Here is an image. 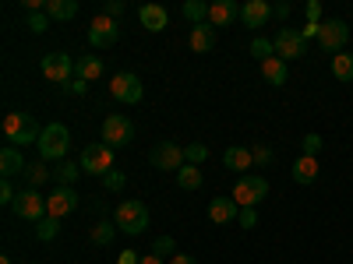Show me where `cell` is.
I'll return each instance as SVG.
<instances>
[{"label":"cell","instance_id":"cell-1","mask_svg":"<svg viewBox=\"0 0 353 264\" xmlns=\"http://www.w3.org/2000/svg\"><path fill=\"white\" fill-rule=\"evenodd\" d=\"M43 127L36 124L32 113H8L4 116V141L11 148H25V144H39Z\"/></svg>","mask_w":353,"mask_h":264},{"label":"cell","instance_id":"cell-2","mask_svg":"<svg viewBox=\"0 0 353 264\" xmlns=\"http://www.w3.org/2000/svg\"><path fill=\"white\" fill-rule=\"evenodd\" d=\"M36 148H39V159L43 162H64V155L71 148V131L64 124H46Z\"/></svg>","mask_w":353,"mask_h":264},{"label":"cell","instance_id":"cell-3","mask_svg":"<svg viewBox=\"0 0 353 264\" xmlns=\"http://www.w3.org/2000/svg\"><path fill=\"white\" fill-rule=\"evenodd\" d=\"M113 222L121 232H128V236H138V232L149 229V208H145L141 201H121L117 204V212H113Z\"/></svg>","mask_w":353,"mask_h":264},{"label":"cell","instance_id":"cell-4","mask_svg":"<svg viewBox=\"0 0 353 264\" xmlns=\"http://www.w3.org/2000/svg\"><path fill=\"white\" fill-rule=\"evenodd\" d=\"M272 46H276V56H279V60H286V64L307 56V39H304L301 28H279L276 39H272Z\"/></svg>","mask_w":353,"mask_h":264},{"label":"cell","instance_id":"cell-5","mask_svg":"<svg viewBox=\"0 0 353 264\" xmlns=\"http://www.w3.org/2000/svg\"><path fill=\"white\" fill-rule=\"evenodd\" d=\"M149 162H152V169H163V173H181L188 166L184 148L176 141H159L156 148L149 152Z\"/></svg>","mask_w":353,"mask_h":264},{"label":"cell","instance_id":"cell-6","mask_svg":"<svg viewBox=\"0 0 353 264\" xmlns=\"http://www.w3.org/2000/svg\"><path fill=\"white\" fill-rule=\"evenodd\" d=\"M113 169V148L110 144H85L81 148V173L88 176H106Z\"/></svg>","mask_w":353,"mask_h":264},{"label":"cell","instance_id":"cell-7","mask_svg":"<svg viewBox=\"0 0 353 264\" xmlns=\"http://www.w3.org/2000/svg\"><path fill=\"white\" fill-rule=\"evenodd\" d=\"M134 141V124L128 120L124 113H113L103 120V144H110V148H124V144Z\"/></svg>","mask_w":353,"mask_h":264},{"label":"cell","instance_id":"cell-8","mask_svg":"<svg viewBox=\"0 0 353 264\" xmlns=\"http://www.w3.org/2000/svg\"><path fill=\"white\" fill-rule=\"evenodd\" d=\"M265 194H269V180H265V176H254V173L241 176L237 187H233V201H237L241 208H254Z\"/></svg>","mask_w":353,"mask_h":264},{"label":"cell","instance_id":"cell-9","mask_svg":"<svg viewBox=\"0 0 353 264\" xmlns=\"http://www.w3.org/2000/svg\"><path fill=\"white\" fill-rule=\"evenodd\" d=\"M346 39H350V25L343 21V18H329V21H321V28H318V46L325 50V53H343V46H346Z\"/></svg>","mask_w":353,"mask_h":264},{"label":"cell","instance_id":"cell-10","mask_svg":"<svg viewBox=\"0 0 353 264\" xmlns=\"http://www.w3.org/2000/svg\"><path fill=\"white\" fill-rule=\"evenodd\" d=\"M11 208H14V215L25 219V222H39V219H46V197H43L39 190H21Z\"/></svg>","mask_w":353,"mask_h":264},{"label":"cell","instance_id":"cell-11","mask_svg":"<svg viewBox=\"0 0 353 264\" xmlns=\"http://www.w3.org/2000/svg\"><path fill=\"white\" fill-rule=\"evenodd\" d=\"M39 67L50 81H64V85L74 81V56H68V53H46Z\"/></svg>","mask_w":353,"mask_h":264},{"label":"cell","instance_id":"cell-12","mask_svg":"<svg viewBox=\"0 0 353 264\" xmlns=\"http://www.w3.org/2000/svg\"><path fill=\"white\" fill-rule=\"evenodd\" d=\"M78 208V190L74 187H53L50 197H46V215L53 219H64Z\"/></svg>","mask_w":353,"mask_h":264},{"label":"cell","instance_id":"cell-13","mask_svg":"<svg viewBox=\"0 0 353 264\" xmlns=\"http://www.w3.org/2000/svg\"><path fill=\"white\" fill-rule=\"evenodd\" d=\"M110 96H113L117 102H138V99H141V81H138V74H131V71L113 74Z\"/></svg>","mask_w":353,"mask_h":264},{"label":"cell","instance_id":"cell-14","mask_svg":"<svg viewBox=\"0 0 353 264\" xmlns=\"http://www.w3.org/2000/svg\"><path fill=\"white\" fill-rule=\"evenodd\" d=\"M117 21L113 18H106V14H99L92 25H88V43H92L96 50H106V46H113L117 43Z\"/></svg>","mask_w":353,"mask_h":264},{"label":"cell","instance_id":"cell-15","mask_svg":"<svg viewBox=\"0 0 353 264\" xmlns=\"http://www.w3.org/2000/svg\"><path fill=\"white\" fill-rule=\"evenodd\" d=\"M272 18V4H265V0H248V4L241 8V21L248 28H265Z\"/></svg>","mask_w":353,"mask_h":264},{"label":"cell","instance_id":"cell-16","mask_svg":"<svg viewBox=\"0 0 353 264\" xmlns=\"http://www.w3.org/2000/svg\"><path fill=\"white\" fill-rule=\"evenodd\" d=\"M237 215H241V204L233 201V197H212V201H209V219H212L216 226L237 222Z\"/></svg>","mask_w":353,"mask_h":264},{"label":"cell","instance_id":"cell-17","mask_svg":"<svg viewBox=\"0 0 353 264\" xmlns=\"http://www.w3.org/2000/svg\"><path fill=\"white\" fill-rule=\"evenodd\" d=\"M138 21H141L145 32H163V28L170 25V14H166V8H163V4H141Z\"/></svg>","mask_w":353,"mask_h":264},{"label":"cell","instance_id":"cell-18","mask_svg":"<svg viewBox=\"0 0 353 264\" xmlns=\"http://www.w3.org/2000/svg\"><path fill=\"white\" fill-rule=\"evenodd\" d=\"M241 18V8H237V0H216V4L209 8V25L212 28H226Z\"/></svg>","mask_w":353,"mask_h":264},{"label":"cell","instance_id":"cell-19","mask_svg":"<svg viewBox=\"0 0 353 264\" xmlns=\"http://www.w3.org/2000/svg\"><path fill=\"white\" fill-rule=\"evenodd\" d=\"M223 166L233 169V173H248L254 166V155H251V148H244V144H230V148L223 152Z\"/></svg>","mask_w":353,"mask_h":264},{"label":"cell","instance_id":"cell-20","mask_svg":"<svg viewBox=\"0 0 353 264\" xmlns=\"http://www.w3.org/2000/svg\"><path fill=\"white\" fill-rule=\"evenodd\" d=\"M0 173H4V180H11V176H18V173H28V162H25V155H21V148H8L0 152Z\"/></svg>","mask_w":353,"mask_h":264},{"label":"cell","instance_id":"cell-21","mask_svg":"<svg viewBox=\"0 0 353 264\" xmlns=\"http://www.w3.org/2000/svg\"><path fill=\"white\" fill-rule=\"evenodd\" d=\"M191 50H194V53H212V50H216V28H212L209 21L191 28Z\"/></svg>","mask_w":353,"mask_h":264},{"label":"cell","instance_id":"cell-22","mask_svg":"<svg viewBox=\"0 0 353 264\" xmlns=\"http://www.w3.org/2000/svg\"><path fill=\"white\" fill-rule=\"evenodd\" d=\"M314 180H318V159H311V155H301L297 162H293V184L311 187Z\"/></svg>","mask_w":353,"mask_h":264},{"label":"cell","instance_id":"cell-23","mask_svg":"<svg viewBox=\"0 0 353 264\" xmlns=\"http://www.w3.org/2000/svg\"><path fill=\"white\" fill-rule=\"evenodd\" d=\"M74 78H81L85 85H88V81H99V78H103V60H99V56H78Z\"/></svg>","mask_w":353,"mask_h":264},{"label":"cell","instance_id":"cell-24","mask_svg":"<svg viewBox=\"0 0 353 264\" xmlns=\"http://www.w3.org/2000/svg\"><path fill=\"white\" fill-rule=\"evenodd\" d=\"M78 14V0H46V18L50 21H71Z\"/></svg>","mask_w":353,"mask_h":264},{"label":"cell","instance_id":"cell-25","mask_svg":"<svg viewBox=\"0 0 353 264\" xmlns=\"http://www.w3.org/2000/svg\"><path fill=\"white\" fill-rule=\"evenodd\" d=\"M261 78L269 81V85H286V78H290V71H286V60H279V56H269V60L261 64Z\"/></svg>","mask_w":353,"mask_h":264},{"label":"cell","instance_id":"cell-26","mask_svg":"<svg viewBox=\"0 0 353 264\" xmlns=\"http://www.w3.org/2000/svg\"><path fill=\"white\" fill-rule=\"evenodd\" d=\"M332 78H336V81H343V85H350V81H353V53H346V50H343V53H336V56H332Z\"/></svg>","mask_w":353,"mask_h":264},{"label":"cell","instance_id":"cell-27","mask_svg":"<svg viewBox=\"0 0 353 264\" xmlns=\"http://www.w3.org/2000/svg\"><path fill=\"white\" fill-rule=\"evenodd\" d=\"M176 187H181V190H198L201 187V169L188 162L181 173H176Z\"/></svg>","mask_w":353,"mask_h":264},{"label":"cell","instance_id":"cell-28","mask_svg":"<svg viewBox=\"0 0 353 264\" xmlns=\"http://www.w3.org/2000/svg\"><path fill=\"white\" fill-rule=\"evenodd\" d=\"M209 8H212V4H205V0H188V4H184L181 11H184V18H188V21L205 25V21H209Z\"/></svg>","mask_w":353,"mask_h":264},{"label":"cell","instance_id":"cell-29","mask_svg":"<svg viewBox=\"0 0 353 264\" xmlns=\"http://www.w3.org/2000/svg\"><path fill=\"white\" fill-rule=\"evenodd\" d=\"M117 232H121V229H117V222H96L92 226V243L96 247H110Z\"/></svg>","mask_w":353,"mask_h":264},{"label":"cell","instance_id":"cell-30","mask_svg":"<svg viewBox=\"0 0 353 264\" xmlns=\"http://www.w3.org/2000/svg\"><path fill=\"white\" fill-rule=\"evenodd\" d=\"M50 173H53V169H46V162H32V166H28V173H25L28 190H39V187L50 180Z\"/></svg>","mask_w":353,"mask_h":264},{"label":"cell","instance_id":"cell-31","mask_svg":"<svg viewBox=\"0 0 353 264\" xmlns=\"http://www.w3.org/2000/svg\"><path fill=\"white\" fill-rule=\"evenodd\" d=\"M57 232H61V219H53V215H46V219H39L36 222V240H43V243H50Z\"/></svg>","mask_w":353,"mask_h":264},{"label":"cell","instance_id":"cell-32","mask_svg":"<svg viewBox=\"0 0 353 264\" xmlns=\"http://www.w3.org/2000/svg\"><path fill=\"white\" fill-rule=\"evenodd\" d=\"M53 176L61 180V187H71V184L78 180V162H57Z\"/></svg>","mask_w":353,"mask_h":264},{"label":"cell","instance_id":"cell-33","mask_svg":"<svg viewBox=\"0 0 353 264\" xmlns=\"http://www.w3.org/2000/svg\"><path fill=\"white\" fill-rule=\"evenodd\" d=\"M251 56H258L261 64L269 60V56H276V46H272V39H265V36H258V39L251 43Z\"/></svg>","mask_w":353,"mask_h":264},{"label":"cell","instance_id":"cell-34","mask_svg":"<svg viewBox=\"0 0 353 264\" xmlns=\"http://www.w3.org/2000/svg\"><path fill=\"white\" fill-rule=\"evenodd\" d=\"M184 159H188L191 166H201L205 159H209V148H205L201 141H191V144H184Z\"/></svg>","mask_w":353,"mask_h":264},{"label":"cell","instance_id":"cell-35","mask_svg":"<svg viewBox=\"0 0 353 264\" xmlns=\"http://www.w3.org/2000/svg\"><path fill=\"white\" fill-rule=\"evenodd\" d=\"M25 28H28V32H46V28H50V18H46V11H32V14H25Z\"/></svg>","mask_w":353,"mask_h":264},{"label":"cell","instance_id":"cell-36","mask_svg":"<svg viewBox=\"0 0 353 264\" xmlns=\"http://www.w3.org/2000/svg\"><path fill=\"white\" fill-rule=\"evenodd\" d=\"M103 187H106L110 194H121V190L128 187V176H124V173H117V169H110V173L103 176Z\"/></svg>","mask_w":353,"mask_h":264},{"label":"cell","instance_id":"cell-37","mask_svg":"<svg viewBox=\"0 0 353 264\" xmlns=\"http://www.w3.org/2000/svg\"><path fill=\"white\" fill-rule=\"evenodd\" d=\"M321 144H325V141H321V134H304V141H301V155H311V159H318V152H321Z\"/></svg>","mask_w":353,"mask_h":264},{"label":"cell","instance_id":"cell-38","mask_svg":"<svg viewBox=\"0 0 353 264\" xmlns=\"http://www.w3.org/2000/svg\"><path fill=\"white\" fill-rule=\"evenodd\" d=\"M173 250H176L173 236H156V240H152V254H159V257H163V254H173Z\"/></svg>","mask_w":353,"mask_h":264},{"label":"cell","instance_id":"cell-39","mask_svg":"<svg viewBox=\"0 0 353 264\" xmlns=\"http://www.w3.org/2000/svg\"><path fill=\"white\" fill-rule=\"evenodd\" d=\"M14 201H18V194H14L11 180H0V204H8V208H11Z\"/></svg>","mask_w":353,"mask_h":264},{"label":"cell","instance_id":"cell-40","mask_svg":"<svg viewBox=\"0 0 353 264\" xmlns=\"http://www.w3.org/2000/svg\"><path fill=\"white\" fill-rule=\"evenodd\" d=\"M237 226H244V229H254V226H258V212H254V208H241V215H237Z\"/></svg>","mask_w":353,"mask_h":264},{"label":"cell","instance_id":"cell-41","mask_svg":"<svg viewBox=\"0 0 353 264\" xmlns=\"http://www.w3.org/2000/svg\"><path fill=\"white\" fill-rule=\"evenodd\" d=\"M251 155H254V166H269V162H272V148H265V144L251 148Z\"/></svg>","mask_w":353,"mask_h":264},{"label":"cell","instance_id":"cell-42","mask_svg":"<svg viewBox=\"0 0 353 264\" xmlns=\"http://www.w3.org/2000/svg\"><path fill=\"white\" fill-rule=\"evenodd\" d=\"M307 25H321V4L318 0H307Z\"/></svg>","mask_w":353,"mask_h":264},{"label":"cell","instance_id":"cell-43","mask_svg":"<svg viewBox=\"0 0 353 264\" xmlns=\"http://www.w3.org/2000/svg\"><path fill=\"white\" fill-rule=\"evenodd\" d=\"M124 14V0H110L106 4V18H121Z\"/></svg>","mask_w":353,"mask_h":264},{"label":"cell","instance_id":"cell-44","mask_svg":"<svg viewBox=\"0 0 353 264\" xmlns=\"http://www.w3.org/2000/svg\"><path fill=\"white\" fill-rule=\"evenodd\" d=\"M117 264H141V257H134V250H121V257H117Z\"/></svg>","mask_w":353,"mask_h":264},{"label":"cell","instance_id":"cell-45","mask_svg":"<svg viewBox=\"0 0 353 264\" xmlns=\"http://www.w3.org/2000/svg\"><path fill=\"white\" fill-rule=\"evenodd\" d=\"M85 88H88V85H85L81 78H74V81L68 85V92H74V96H85Z\"/></svg>","mask_w":353,"mask_h":264},{"label":"cell","instance_id":"cell-46","mask_svg":"<svg viewBox=\"0 0 353 264\" xmlns=\"http://www.w3.org/2000/svg\"><path fill=\"white\" fill-rule=\"evenodd\" d=\"M170 264H198V261H194L191 254H173V257H170Z\"/></svg>","mask_w":353,"mask_h":264},{"label":"cell","instance_id":"cell-47","mask_svg":"<svg viewBox=\"0 0 353 264\" xmlns=\"http://www.w3.org/2000/svg\"><path fill=\"white\" fill-rule=\"evenodd\" d=\"M272 14H276V18H290V4H276Z\"/></svg>","mask_w":353,"mask_h":264},{"label":"cell","instance_id":"cell-48","mask_svg":"<svg viewBox=\"0 0 353 264\" xmlns=\"http://www.w3.org/2000/svg\"><path fill=\"white\" fill-rule=\"evenodd\" d=\"M318 28H321V25H304V39H311V36L318 39Z\"/></svg>","mask_w":353,"mask_h":264},{"label":"cell","instance_id":"cell-49","mask_svg":"<svg viewBox=\"0 0 353 264\" xmlns=\"http://www.w3.org/2000/svg\"><path fill=\"white\" fill-rule=\"evenodd\" d=\"M141 264H163V257H159V254H145Z\"/></svg>","mask_w":353,"mask_h":264},{"label":"cell","instance_id":"cell-50","mask_svg":"<svg viewBox=\"0 0 353 264\" xmlns=\"http://www.w3.org/2000/svg\"><path fill=\"white\" fill-rule=\"evenodd\" d=\"M0 264H11V257H8V254H4V257H0Z\"/></svg>","mask_w":353,"mask_h":264}]
</instances>
